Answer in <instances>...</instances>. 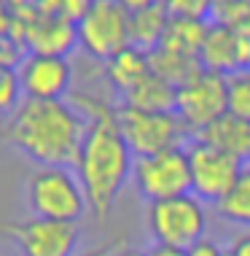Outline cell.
<instances>
[{"instance_id":"29","label":"cell","mask_w":250,"mask_h":256,"mask_svg":"<svg viewBox=\"0 0 250 256\" xmlns=\"http://www.w3.org/2000/svg\"><path fill=\"white\" fill-rule=\"evenodd\" d=\"M121 243L116 240V243H102V246H94V248H86V251H78L75 256H116L121 251Z\"/></svg>"},{"instance_id":"23","label":"cell","mask_w":250,"mask_h":256,"mask_svg":"<svg viewBox=\"0 0 250 256\" xmlns=\"http://www.w3.org/2000/svg\"><path fill=\"white\" fill-rule=\"evenodd\" d=\"M170 16L178 19H197V22H210L215 11V0H159Z\"/></svg>"},{"instance_id":"13","label":"cell","mask_w":250,"mask_h":256,"mask_svg":"<svg viewBox=\"0 0 250 256\" xmlns=\"http://www.w3.org/2000/svg\"><path fill=\"white\" fill-rule=\"evenodd\" d=\"M197 138L213 143L215 148L226 151L229 156H234L242 164H250V122L240 119V116H221L218 122H213L205 132H199Z\"/></svg>"},{"instance_id":"22","label":"cell","mask_w":250,"mask_h":256,"mask_svg":"<svg viewBox=\"0 0 250 256\" xmlns=\"http://www.w3.org/2000/svg\"><path fill=\"white\" fill-rule=\"evenodd\" d=\"M24 102V89L19 81V70L0 65V116H11Z\"/></svg>"},{"instance_id":"33","label":"cell","mask_w":250,"mask_h":256,"mask_svg":"<svg viewBox=\"0 0 250 256\" xmlns=\"http://www.w3.org/2000/svg\"><path fill=\"white\" fill-rule=\"evenodd\" d=\"M215 3H218V0H215Z\"/></svg>"},{"instance_id":"24","label":"cell","mask_w":250,"mask_h":256,"mask_svg":"<svg viewBox=\"0 0 250 256\" xmlns=\"http://www.w3.org/2000/svg\"><path fill=\"white\" fill-rule=\"evenodd\" d=\"M248 19H250V3L248 0H218L210 22L234 30V27H240L242 22H248Z\"/></svg>"},{"instance_id":"3","label":"cell","mask_w":250,"mask_h":256,"mask_svg":"<svg viewBox=\"0 0 250 256\" xmlns=\"http://www.w3.org/2000/svg\"><path fill=\"white\" fill-rule=\"evenodd\" d=\"M27 205L32 216L51 221H78L89 213V200L73 168H38L27 178Z\"/></svg>"},{"instance_id":"28","label":"cell","mask_w":250,"mask_h":256,"mask_svg":"<svg viewBox=\"0 0 250 256\" xmlns=\"http://www.w3.org/2000/svg\"><path fill=\"white\" fill-rule=\"evenodd\" d=\"M186 256H229V254H226L224 246H218L215 240L205 238L202 243H197L194 248H189V251H186Z\"/></svg>"},{"instance_id":"25","label":"cell","mask_w":250,"mask_h":256,"mask_svg":"<svg viewBox=\"0 0 250 256\" xmlns=\"http://www.w3.org/2000/svg\"><path fill=\"white\" fill-rule=\"evenodd\" d=\"M234 40H237L240 68L250 70V19H248V22H242L240 27H234Z\"/></svg>"},{"instance_id":"12","label":"cell","mask_w":250,"mask_h":256,"mask_svg":"<svg viewBox=\"0 0 250 256\" xmlns=\"http://www.w3.org/2000/svg\"><path fill=\"white\" fill-rule=\"evenodd\" d=\"M22 40L30 54H48V57H67L78 49V24L62 16L40 14L32 22H22Z\"/></svg>"},{"instance_id":"2","label":"cell","mask_w":250,"mask_h":256,"mask_svg":"<svg viewBox=\"0 0 250 256\" xmlns=\"http://www.w3.org/2000/svg\"><path fill=\"white\" fill-rule=\"evenodd\" d=\"M89 119L70 100H27L5 122V140L40 168H75Z\"/></svg>"},{"instance_id":"21","label":"cell","mask_w":250,"mask_h":256,"mask_svg":"<svg viewBox=\"0 0 250 256\" xmlns=\"http://www.w3.org/2000/svg\"><path fill=\"white\" fill-rule=\"evenodd\" d=\"M229 89V114L250 122V70L240 68L232 76H226Z\"/></svg>"},{"instance_id":"14","label":"cell","mask_w":250,"mask_h":256,"mask_svg":"<svg viewBox=\"0 0 250 256\" xmlns=\"http://www.w3.org/2000/svg\"><path fill=\"white\" fill-rule=\"evenodd\" d=\"M199 65H202V70L221 73V76H232L234 70H240L234 30L210 22L205 44H202V52H199Z\"/></svg>"},{"instance_id":"5","label":"cell","mask_w":250,"mask_h":256,"mask_svg":"<svg viewBox=\"0 0 250 256\" xmlns=\"http://www.w3.org/2000/svg\"><path fill=\"white\" fill-rule=\"evenodd\" d=\"M148 232L156 246L189 251L207 238V205L194 194L151 202Z\"/></svg>"},{"instance_id":"32","label":"cell","mask_w":250,"mask_h":256,"mask_svg":"<svg viewBox=\"0 0 250 256\" xmlns=\"http://www.w3.org/2000/svg\"><path fill=\"white\" fill-rule=\"evenodd\" d=\"M116 256H145V251H137V248H121Z\"/></svg>"},{"instance_id":"4","label":"cell","mask_w":250,"mask_h":256,"mask_svg":"<svg viewBox=\"0 0 250 256\" xmlns=\"http://www.w3.org/2000/svg\"><path fill=\"white\" fill-rule=\"evenodd\" d=\"M116 122L135 156H154L170 148H186L194 135L178 114H151L129 106H116Z\"/></svg>"},{"instance_id":"16","label":"cell","mask_w":250,"mask_h":256,"mask_svg":"<svg viewBox=\"0 0 250 256\" xmlns=\"http://www.w3.org/2000/svg\"><path fill=\"white\" fill-rule=\"evenodd\" d=\"M167 24H170V14L162 3L129 14V46L145 54L156 52L167 36Z\"/></svg>"},{"instance_id":"11","label":"cell","mask_w":250,"mask_h":256,"mask_svg":"<svg viewBox=\"0 0 250 256\" xmlns=\"http://www.w3.org/2000/svg\"><path fill=\"white\" fill-rule=\"evenodd\" d=\"M27 100H67L73 86V65L67 57H48V54H27L19 65Z\"/></svg>"},{"instance_id":"1","label":"cell","mask_w":250,"mask_h":256,"mask_svg":"<svg viewBox=\"0 0 250 256\" xmlns=\"http://www.w3.org/2000/svg\"><path fill=\"white\" fill-rule=\"evenodd\" d=\"M70 102L89 119L86 138L81 143V154L73 170L81 178L92 216L97 221H105L124 186L132 181L135 154L119 130L116 106L92 94H75Z\"/></svg>"},{"instance_id":"9","label":"cell","mask_w":250,"mask_h":256,"mask_svg":"<svg viewBox=\"0 0 250 256\" xmlns=\"http://www.w3.org/2000/svg\"><path fill=\"white\" fill-rule=\"evenodd\" d=\"M175 114L194 135L205 132L213 122L229 114V89L226 76L199 70L191 81L178 86Z\"/></svg>"},{"instance_id":"26","label":"cell","mask_w":250,"mask_h":256,"mask_svg":"<svg viewBox=\"0 0 250 256\" xmlns=\"http://www.w3.org/2000/svg\"><path fill=\"white\" fill-rule=\"evenodd\" d=\"M229 256H250V230H240L226 246Z\"/></svg>"},{"instance_id":"27","label":"cell","mask_w":250,"mask_h":256,"mask_svg":"<svg viewBox=\"0 0 250 256\" xmlns=\"http://www.w3.org/2000/svg\"><path fill=\"white\" fill-rule=\"evenodd\" d=\"M13 30H16V14L8 3H0V40L13 38Z\"/></svg>"},{"instance_id":"6","label":"cell","mask_w":250,"mask_h":256,"mask_svg":"<svg viewBox=\"0 0 250 256\" xmlns=\"http://www.w3.org/2000/svg\"><path fill=\"white\" fill-rule=\"evenodd\" d=\"M132 184L148 205L191 194V168L186 148H170L154 156H135Z\"/></svg>"},{"instance_id":"34","label":"cell","mask_w":250,"mask_h":256,"mask_svg":"<svg viewBox=\"0 0 250 256\" xmlns=\"http://www.w3.org/2000/svg\"><path fill=\"white\" fill-rule=\"evenodd\" d=\"M248 3H250V0H248Z\"/></svg>"},{"instance_id":"7","label":"cell","mask_w":250,"mask_h":256,"mask_svg":"<svg viewBox=\"0 0 250 256\" xmlns=\"http://www.w3.org/2000/svg\"><path fill=\"white\" fill-rule=\"evenodd\" d=\"M186 154L191 168V194L199 197L207 208H215L232 192L245 164L202 138H194L186 146Z\"/></svg>"},{"instance_id":"15","label":"cell","mask_w":250,"mask_h":256,"mask_svg":"<svg viewBox=\"0 0 250 256\" xmlns=\"http://www.w3.org/2000/svg\"><path fill=\"white\" fill-rule=\"evenodd\" d=\"M148 76H151L148 54L140 52V49H135V46L119 52L113 60L105 62V78H108V84L121 94V98H127L132 89L140 84V81H145Z\"/></svg>"},{"instance_id":"31","label":"cell","mask_w":250,"mask_h":256,"mask_svg":"<svg viewBox=\"0 0 250 256\" xmlns=\"http://www.w3.org/2000/svg\"><path fill=\"white\" fill-rule=\"evenodd\" d=\"M145 256H186V251H178V248H167V246H151Z\"/></svg>"},{"instance_id":"8","label":"cell","mask_w":250,"mask_h":256,"mask_svg":"<svg viewBox=\"0 0 250 256\" xmlns=\"http://www.w3.org/2000/svg\"><path fill=\"white\" fill-rule=\"evenodd\" d=\"M78 46L100 62L129 49V11L116 0H92L78 22Z\"/></svg>"},{"instance_id":"20","label":"cell","mask_w":250,"mask_h":256,"mask_svg":"<svg viewBox=\"0 0 250 256\" xmlns=\"http://www.w3.org/2000/svg\"><path fill=\"white\" fill-rule=\"evenodd\" d=\"M226 224H234L240 230H250V164H245L232 186V192L213 208Z\"/></svg>"},{"instance_id":"18","label":"cell","mask_w":250,"mask_h":256,"mask_svg":"<svg viewBox=\"0 0 250 256\" xmlns=\"http://www.w3.org/2000/svg\"><path fill=\"white\" fill-rule=\"evenodd\" d=\"M207 27H210V22L170 16L167 36H164V40H162L159 49H170V52L183 54V57L199 60V52H202V44H205V36H207Z\"/></svg>"},{"instance_id":"19","label":"cell","mask_w":250,"mask_h":256,"mask_svg":"<svg viewBox=\"0 0 250 256\" xmlns=\"http://www.w3.org/2000/svg\"><path fill=\"white\" fill-rule=\"evenodd\" d=\"M148 62H151V73L159 76L162 81L172 86H183L186 81H191L194 76L202 70V65H199V60L194 57H183V54L178 52H170V49H156L148 54Z\"/></svg>"},{"instance_id":"30","label":"cell","mask_w":250,"mask_h":256,"mask_svg":"<svg viewBox=\"0 0 250 256\" xmlns=\"http://www.w3.org/2000/svg\"><path fill=\"white\" fill-rule=\"evenodd\" d=\"M119 6H124L129 14H137V11H143V8H151V6H156L159 0H116Z\"/></svg>"},{"instance_id":"10","label":"cell","mask_w":250,"mask_h":256,"mask_svg":"<svg viewBox=\"0 0 250 256\" xmlns=\"http://www.w3.org/2000/svg\"><path fill=\"white\" fill-rule=\"evenodd\" d=\"M3 232L16 243L22 256H75L81 243L78 224L38 218V216L5 224Z\"/></svg>"},{"instance_id":"17","label":"cell","mask_w":250,"mask_h":256,"mask_svg":"<svg viewBox=\"0 0 250 256\" xmlns=\"http://www.w3.org/2000/svg\"><path fill=\"white\" fill-rule=\"evenodd\" d=\"M175 98H178V89L151 73L148 78L132 89L127 98H121V106L151 110V114H175Z\"/></svg>"}]
</instances>
